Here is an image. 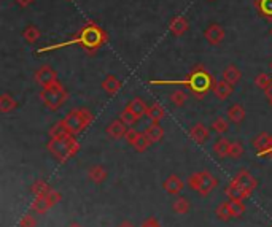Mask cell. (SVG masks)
Segmentation results:
<instances>
[{
    "instance_id": "cell-36",
    "label": "cell",
    "mask_w": 272,
    "mask_h": 227,
    "mask_svg": "<svg viewBox=\"0 0 272 227\" xmlns=\"http://www.w3.org/2000/svg\"><path fill=\"white\" fill-rule=\"evenodd\" d=\"M245 153V148L242 143H239V142H234L231 143V149H230V157L233 159H239V157H242Z\"/></svg>"
},
{
    "instance_id": "cell-18",
    "label": "cell",
    "mask_w": 272,
    "mask_h": 227,
    "mask_svg": "<svg viewBox=\"0 0 272 227\" xmlns=\"http://www.w3.org/2000/svg\"><path fill=\"white\" fill-rule=\"evenodd\" d=\"M164 116H166V111H164V108H162L159 103H153V105L148 106L147 118L151 123H159V121L164 120Z\"/></svg>"
},
{
    "instance_id": "cell-15",
    "label": "cell",
    "mask_w": 272,
    "mask_h": 227,
    "mask_svg": "<svg viewBox=\"0 0 272 227\" xmlns=\"http://www.w3.org/2000/svg\"><path fill=\"white\" fill-rule=\"evenodd\" d=\"M126 110H129V111H132L139 120L142 116H147V110H148V106H147V103H145V100H142V99H139V97H135V99H132L130 100L127 105H126Z\"/></svg>"
},
{
    "instance_id": "cell-35",
    "label": "cell",
    "mask_w": 272,
    "mask_h": 227,
    "mask_svg": "<svg viewBox=\"0 0 272 227\" xmlns=\"http://www.w3.org/2000/svg\"><path fill=\"white\" fill-rule=\"evenodd\" d=\"M150 140H148V137L145 135V134H140L139 135V138L135 140V143L132 145L134 148H135V151H139V153H144V151H147L148 149V146H150Z\"/></svg>"
},
{
    "instance_id": "cell-17",
    "label": "cell",
    "mask_w": 272,
    "mask_h": 227,
    "mask_svg": "<svg viewBox=\"0 0 272 227\" xmlns=\"http://www.w3.org/2000/svg\"><path fill=\"white\" fill-rule=\"evenodd\" d=\"M148 140L151 143H156L159 142V140L162 138V135H164V131H162V127L159 126V123H151L147 129H145V132H144Z\"/></svg>"
},
{
    "instance_id": "cell-9",
    "label": "cell",
    "mask_w": 272,
    "mask_h": 227,
    "mask_svg": "<svg viewBox=\"0 0 272 227\" xmlns=\"http://www.w3.org/2000/svg\"><path fill=\"white\" fill-rule=\"evenodd\" d=\"M204 37L210 45H220L224 38V30L220 24H210L204 32Z\"/></svg>"
},
{
    "instance_id": "cell-37",
    "label": "cell",
    "mask_w": 272,
    "mask_h": 227,
    "mask_svg": "<svg viewBox=\"0 0 272 227\" xmlns=\"http://www.w3.org/2000/svg\"><path fill=\"white\" fill-rule=\"evenodd\" d=\"M119 120H121L127 127H130V126H134L135 123H137V120L139 118L132 113V111H129V110H124L121 115H119Z\"/></svg>"
},
{
    "instance_id": "cell-29",
    "label": "cell",
    "mask_w": 272,
    "mask_h": 227,
    "mask_svg": "<svg viewBox=\"0 0 272 227\" xmlns=\"http://www.w3.org/2000/svg\"><path fill=\"white\" fill-rule=\"evenodd\" d=\"M226 196L230 199H233V200H244L247 197V194L241 188H237L236 185H233V183H231V185L226 188Z\"/></svg>"
},
{
    "instance_id": "cell-5",
    "label": "cell",
    "mask_w": 272,
    "mask_h": 227,
    "mask_svg": "<svg viewBox=\"0 0 272 227\" xmlns=\"http://www.w3.org/2000/svg\"><path fill=\"white\" fill-rule=\"evenodd\" d=\"M190 84V88L193 89L194 94H198V95H204V94H207V91L210 89V86H212V78H210V75L202 70V69H198L196 72H193L190 75V80L187 81Z\"/></svg>"
},
{
    "instance_id": "cell-30",
    "label": "cell",
    "mask_w": 272,
    "mask_h": 227,
    "mask_svg": "<svg viewBox=\"0 0 272 227\" xmlns=\"http://www.w3.org/2000/svg\"><path fill=\"white\" fill-rule=\"evenodd\" d=\"M169 99H170V102L175 106H183L185 103H187V100H188V95H187V92L182 91V89H175L170 94Z\"/></svg>"
},
{
    "instance_id": "cell-42",
    "label": "cell",
    "mask_w": 272,
    "mask_h": 227,
    "mask_svg": "<svg viewBox=\"0 0 272 227\" xmlns=\"http://www.w3.org/2000/svg\"><path fill=\"white\" fill-rule=\"evenodd\" d=\"M139 135H140V132H137L135 129H127V132H126V135H124V140H126L129 145H134L135 140L139 138Z\"/></svg>"
},
{
    "instance_id": "cell-20",
    "label": "cell",
    "mask_w": 272,
    "mask_h": 227,
    "mask_svg": "<svg viewBox=\"0 0 272 227\" xmlns=\"http://www.w3.org/2000/svg\"><path fill=\"white\" fill-rule=\"evenodd\" d=\"M230 149H231V143L228 138H218L213 145V153L218 157H226L230 156Z\"/></svg>"
},
{
    "instance_id": "cell-22",
    "label": "cell",
    "mask_w": 272,
    "mask_h": 227,
    "mask_svg": "<svg viewBox=\"0 0 272 227\" xmlns=\"http://www.w3.org/2000/svg\"><path fill=\"white\" fill-rule=\"evenodd\" d=\"M241 77H242V73H241V70H239L236 66H228V67L223 70V80L228 81V83H231V84L239 83Z\"/></svg>"
},
{
    "instance_id": "cell-19",
    "label": "cell",
    "mask_w": 272,
    "mask_h": 227,
    "mask_svg": "<svg viewBox=\"0 0 272 227\" xmlns=\"http://www.w3.org/2000/svg\"><path fill=\"white\" fill-rule=\"evenodd\" d=\"M119 88H121V81H119L115 75H108V77L102 81V89L110 95L116 94L119 91Z\"/></svg>"
},
{
    "instance_id": "cell-44",
    "label": "cell",
    "mask_w": 272,
    "mask_h": 227,
    "mask_svg": "<svg viewBox=\"0 0 272 227\" xmlns=\"http://www.w3.org/2000/svg\"><path fill=\"white\" fill-rule=\"evenodd\" d=\"M15 2H16L19 7H29L30 4H34L35 0H15Z\"/></svg>"
},
{
    "instance_id": "cell-8",
    "label": "cell",
    "mask_w": 272,
    "mask_h": 227,
    "mask_svg": "<svg viewBox=\"0 0 272 227\" xmlns=\"http://www.w3.org/2000/svg\"><path fill=\"white\" fill-rule=\"evenodd\" d=\"M35 81L41 86V88H48V86L59 83L56 70L51 69L50 66H43L35 72Z\"/></svg>"
},
{
    "instance_id": "cell-40",
    "label": "cell",
    "mask_w": 272,
    "mask_h": 227,
    "mask_svg": "<svg viewBox=\"0 0 272 227\" xmlns=\"http://www.w3.org/2000/svg\"><path fill=\"white\" fill-rule=\"evenodd\" d=\"M45 197H47V200H48V203L51 205V207H54V205L61 202V194L58 191H54V189H51Z\"/></svg>"
},
{
    "instance_id": "cell-28",
    "label": "cell",
    "mask_w": 272,
    "mask_h": 227,
    "mask_svg": "<svg viewBox=\"0 0 272 227\" xmlns=\"http://www.w3.org/2000/svg\"><path fill=\"white\" fill-rule=\"evenodd\" d=\"M30 191L35 194V197H41V196H47V194L51 191V188L47 185V181L43 180H37L34 185H32Z\"/></svg>"
},
{
    "instance_id": "cell-23",
    "label": "cell",
    "mask_w": 272,
    "mask_h": 227,
    "mask_svg": "<svg viewBox=\"0 0 272 227\" xmlns=\"http://www.w3.org/2000/svg\"><path fill=\"white\" fill-rule=\"evenodd\" d=\"M270 134H267V132H261L259 135H256L255 138H253V148L255 149H258L259 153H264L266 151V148H267V145H269V142H270Z\"/></svg>"
},
{
    "instance_id": "cell-48",
    "label": "cell",
    "mask_w": 272,
    "mask_h": 227,
    "mask_svg": "<svg viewBox=\"0 0 272 227\" xmlns=\"http://www.w3.org/2000/svg\"><path fill=\"white\" fill-rule=\"evenodd\" d=\"M70 227H80V225H77V224H73V225H70Z\"/></svg>"
},
{
    "instance_id": "cell-39",
    "label": "cell",
    "mask_w": 272,
    "mask_h": 227,
    "mask_svg": "<svg viewBox=\"0 0 272 227\" xmlns=\"http://www.w3.org/2000/svg\"><path fill=\"white\" fill-rule=\"evenodd\" d=\"M259 10L264 16L272 18V0H259Z\"/></svg>"
},
{
    "instance_id": "cell-12",
    "label": "cell",
    "mask_w": 272,
    "mask_h": 227,
    "mask_svg": "<svg viewBox=\"0 0 272 227\" xmlns=\"http://www.w3.org/2000/svg\"><path fill=\"white\" fill-rule=\"evenodd\" d=\"M162 188H164L166 192L169 194H173V196H178V194L183 191L185 188V183L182 181L180 177L177 175H170L166 181H164V185H162Z\"/></svg>"
},
{
    "instance_id": "cell-4",
    "label": "cell",
    "mask_w": 272,
    "mask_h": 227,
    "mask_svg": "<svg viewBox=\"0 0 272 227\" xmlns=\"http://www.w3.org/2000/svg\"><path fill=\"white\" fill-rule=\"evenodd\" d=\"M188 186L198 191L201 196H209L218 186V180L210 172H196L188 177Z\"/></svg>"
},
{
    "instance_id": "cell-38",
    "label": "cell",
    "mask_w": 272,
    "mask_h": 227,
    "mask_svg": "<svg viewBox=\"0 0 272 227\" xmlns=\"http://www.w3.org/2000/svg\"><path fill=\"white\" fill-rule=\"evenodd\" d=\"M270 83H272V78L266 73H259L256 77V80H255V86H256V88H259V89H266Z\"/></svg>"
},
{
    "instance_id": "cell-43",
    "label": "cell",
    "mask_w": 272,
    "mask_h": 227,
    "mask_svg": "<svg viewBox=\"0 0 272 227\" xmlns=\"http://www.w3.org/2000/svg\"><path fill=\"white\" fill-rule=\"evenodd\" d=\"M140 227H161V224L156 218H148V219L144 221V224Z\"/></svg>"
},
{
    "instance_id": "cell-33",
    "label": "cell",
    "mask_w": 272,
    "mask_h": 227,
    "mask_svg": "<svg viewBox=\"0 0 272 227\" xmlns=\"http://www.w3.org/2000/svg\"><path fill=\"white\" fill-rule=\"evenodd\" d=\"M215 214H216V218H218L220 221H230L233 218V214H231V210H230V205L226 203H221L218 208L215 210Z\"/></svg>"
},
{
    "instance_id": "cell-47",
    "label": "cell",
    "mask_w": 272,
    "mask_h": 227,
    "mask_svg": "<svg viewBox=\"0 0 272 227\" xmlns=\"http://www.w3.org/2000/svg\"><path fill=\"white\" fill-rule=\"evenodd\" d=\"M118 227H134V224H132V222H129V221H123Z\"/></svg>"
},
{
    "instance_id": "cell-26",
    "label": "cell",
    "mask_w": 272,
    "mask_h": 227,
    "mask_svg": "<svg viewBox=\"0 0 272 227\" xmlns=\"http://www.w3.org/2000/svg\"><path fill=\"white\" fill-rule=\"evenodd\" d=\"M50 208H51V205L48 203V200H47V197H45V196H41V197H35L34 203H32V210H34L35 213H38V214L47 213Z\"/></svg>"
},
{
    "instance_id": "cell-14",
    "label": "cell",
    "mask_w": 272,
    "mask_h": 227,
    "mask_svg": "<svg viewBox=\"0 0 272 227\" xmlns=\"http://www.w3.org/2000/svg\"><path fill=\"white\" fill-rule=\"evenodd\" d=\"M169 29L175 37H180L188 30V21L183 16H173L169 23Z\"/></svg>"
},
{
    "instance_id": "cell-11",
    "label": "cell",
    "mask_w": 272,
    "mask_h": 227,
    "mask_svg": "<svg viewBox=\"0 0 272 227\" xmlns=\"http://www.w3.org/2000/svg\"><path fill=\"white\" fill-rule=\"evenodd\" d=\"M126 132H127V126L121 120H115L107 126V135L110 138H115V140L124 138Z\"/></svg>"
},
{
    "instance_id": "cell-6",
    "label": "cell",
    "mask_w": 272,
    "mask_h": 227,
    "mask_svg": "<svg viewBox=\"0 0 272 227\" xmlns=\"http://www.w3.org/2000/svg\"><path fill=\"white\" fill-rule=\"evenodd\" d=\"M104 40V32L101 29H97L96 26H88L80 32L78 38L75 41L81 43L84 48H97L102 45Z\"/></svg>"
},
{
    "instance_id": "cell-41",
    "label": "cell",
    "mask_w": 272,
    "mask_h": 227,
    "mask_svg": "<svg viewBox=\"0 0 272 227\" xmlns=\"http://www.w3.org/2000/svg\"><path fill=\"white\" fill-rule=\"evenodd\" d=\"M35 224H37L35 218H34V216H30V214L23 216L21 221H19V227H35Z\"/></svg>"
},
{
    "instance_id": "cell-52",
    "label": "cell",
    "mask_w": 272,
    "mask_h": 227,
    "mask_svg": "<svg viewBox=\"0 0 272 227\" xmlns=\"http://www.w3.org/2000/svg\"><path fill=\"white\" fill-rule=\"evenodd\" d=\"M270 227H272V225H270Z\"/></svg>"
},
{
    "instance_id": "cell-21",
    "label": "cell",
    "mask_w": 272,
    "mask_h": 227,
    "mask_svg": "<svg viewBox=\"0 0 272 227\" xmlns=\"http://www.w3.org/2000/svg\"><path fill=\"white\" fill-rule=\"evenodd\" d=\"M88 177L93 183H102L107 180L108 174H107V170L102 167V165H93L89 170H88Z\"/></svg>"
},
{
    "instance_id": "cell-46",
    "label": "cell",
    "mask_w": 272,
    "mask_h": 227,
    "mask_svg": "<svg viewBox=\"0 0 272 227\" xmlns=\"http://www.w3.org/2000/svg\"><path fill=\"white\" fill-rule=\"evenodd\" d=\"M264 153H266L267 156H270V157H272V137H270V142H269V145H267V148H266Z\"/></svg>"
},
{
    "instance_id": "cell-25",
    "label": "cell",
    "mask_w": 272,
    "mask_h": 227,
    "mask_svg": "<svg viewBox=\"0 0 272 227\" xmlns=\"http://www.w3.org/2000/svg\"><path fill=\"white\" fill-rule=\"evenodd\" d=\"M190 202L188 199H185V197H178L175 202L172 203V210L173 213H177V214H187L190 211Z\"/></svg>"
},
{
    "instance_id": "cell-45",
    "label": "cell",
    "mask_w": 272,
    "mask_h": 227,
    "mask_svg": "<svg viewBox=\"0 0 272 227\" xmlns=\"http://www.w3.org/2000/svg\"><path fill=\"white\" fill-rule=\"evenodd\" d=\"M264 94H266V97H267V100L272 103V83L267 86V88L264 89Z\"/></svg>"
},
{
    "instance_id": "cell-27",
    "label": "cell",
    "mask_w": 272,
    "mask_h": 227,
    "mask_svg": "<svg viewBox=\"0 0 272 227\" xmlns=\"http://www.w3.org/2000/svg\"><path fill=\"white\" fill-rule=\"evenodd\" d=\"M228 205H230V210H231V214L233 218H241V216L245 213V203L244 200H230L228 202Z\"/></svg>"
},
{
    "instance_id": "cell-1",
    "label": "cell",
    "mask_w": 272,
    "mask_h": 227,
    "mask_svg": "<svg viewBox=\"0 0 272 227\" xmlns=\"http://www.w3.org/2000/svg\"><path fill=\"white\" fill-rule=\"evenodd\" d=\"M48 151L51 153L53 157H56L59 162H65L67 159L73 157L78 153L80 145L75 140V135H65V137H59V138H51L48 143Z\"/></svg>"
},
{
    "instance_id": "cell-7",
    "label": "cell",
    "mask_w": 272,
    "mask_h": 227,
    "mask_svg": "<svg viewBox=\"0 0 272 227\" xmlns=\"http://www.w3.org/2000/svg\"><path fill=\"white\" fill-rule=\"evenodd\" d=\"M233 185H236L237 188H241L245 194H247V197L252 194L255 189H256V186H258V181H256V178L250 174V172H247V170H242V172H239V174L234 177V180L231 181Z\"/></svg>"
},
{
    "instance_id": "cell-34",
    "label": "cell",
    "mask_w": 272,
    "mask_h": 227,
    "mask_svg": "<svg viewBox=\"0 0 272 227\" xmlns=\"http://www.w3.org/2000/svg\"><path fill=\"white\" fill-rule=\"evenodd\" d=\"M228 129H230V124H228V121L224 120V118H216V120L212 123V131L216 132V134H226Z\"/></svg>"
},
{
    "instance_id": "cell-16",
    "label": "cell",
    "mask_w": 272,
    "mask_h": 227,
    "mask_svg": "<svg viewBox=\"0 0 272 227\" xmlns=\"http://www.w3.org/2000/svg\"><path fill=\"white\" fill-rule=\"evenodd\" d=\"M228 118H230V121H233L234 124H241L244 120H245V110L242 105L239 103H234L228 108Z\"/></svg>"
},
{
    "instance_id": "cell-49",
    "label": "cell",
    "mask_w": 272,
    "mask_h": 227,
    "mask_svg": "<svg viewBox=\"0 0 272 227\" xmlns=\"http://www.w3.org/2000/svg\"><path fill=\"white\" fill-rule=\"evenodd\" d=\"M270 37H272V29H270Z\"/></svg>"
},
{
    "instance_id": "cell-2",
    "label": "cell",
    "mask_w": 272,
    "mask_h": 227,
    "mask_svg": "<svg viewBox=\"0 0 272 227\" xmlns=\"http://www.w3.org/2000/svg\"><path fill=\"white\" fill-rule=\"evenodd\" d=\"M62 121L65 127H67L69 134L78 135L93 123V115L89 110H86V108H80V110H72L70 113H67V116H65Z\"/></svg>"
},
{
    "instance_id": "cell-3",
    "label": "cell",
    "mask_w": 272,
    "mask_h": 227,
    "mask_svg": "<svg viewBox=\"0 0 272 227\" xmlns=\"http://www.w3.org/2000/svg\"><path fill=\"white\" fill-rule=\"evenodd\" d=\"M67 97L69 94L61 83L48 86V88H43L40 91V99L50 110H58V108H61L65 103V100H67Z\"/></svg>"
},
{
    "instance_id": "cell-51",
    "label": "cell",
    "mask_w": 272,
    "mask_h": 227,
    "mask_svg": "<svg viewBox=\"0 0 272 227\" xmlns=\"http://www.w3.org/2000/svg\"><path fill=\"white\" fill-rule=\"evenodd\" d=\"M210 2H213V0H210Z\"/></svg>"
},
{
    "instance_id": "cell-32",
    "label": "cell",
    "mask_w": 272,
    "mask_h": 227,
    "mask_svg": "<svg viewBox=\"0 0 272 227\" xmlns=\"http://www.w3.org/2000/svg\"><path fill=\"white\" fill-rule=\"evenodd\" d=\"M23 38L27 41V43H35L38 38H40V30L35 27V26H29L24 29L23 32Z\"/></svg>"
},
{
    "instance_id": "cell-10",
    "label": "cell",
    "mask_w": 272,
    "mask_h": 227,
    "mask_svg": "<svg viewBox=\"0 0 272 227\" xmlns=\"http://www.w3.org/2000/svg\"><path fill=\"white\" fill-rule=\"evenodd\" d=\"M190 137L194 140L196 143H205L207 140L210 138V131H209V127L207 126H204L201 123L198 124H194L191 129H190Z\"/></svg>"
},
{
    "instance_id": "cell-13",
    "label": "cell",
    "mask_w": 272,
    "mask_h": 227,
    "mask_svg": "<svg viewBox=\"0 0 272 227\" xmlns=\"http://www.w3.org/2000/svg\"><path fill=\"white\" fill-rule=\"evenodd\" d=\"M233 92H234L233 84L228 83V81H224V80H221V81H218L216 84H213V94L218 97L220 100L230 99V95H233Z\"/></svg>"
},
{
    "instance_id": "cell-24",
    "label": "cell",
    "mask_w": 272,
    "mask_h": 227,
    "mask_svg": "<svg viewBox=\"0 0 272 227\" xmlns=\"http://www.w3.org/2000/svg\"><path fill=\"white\" fill-rule=\"evenodd\" d=\"M16 108V100L12 95L8 94H2L0 95V111L2 113H10Z\"/></svg>"
},
{
    "instance_id": "cell-31",
    "label": "cell",
    "mask_w": 272,
    "mask_h": 227,
    "mask_svg": "<svg viewBox=\"0 0 272 227\" xmlns=\"http://www.w3.org/2000/svg\"><path fill=\"white\" fill-rule=\"evenodd\" d=\"M65 135H69V131H67V127H65L64 121H59L54 124L51 129H50V137L51 138H59V137H65ZM72 135V134H70Z\"/></svg>"
},
{
    "instance_id": "cell-50",
    "label": "cell",
    "mask_w": 272,
    "mask_h": 227,
    "mask_svg": "<svg viewBox=\"0 0 272 227\" xmlns=\"http://www.w3.org/2000/svg\"><path fill=\"white\" fill-rule=\"evenodd\" d=\"M270 69H272V62H270Z\"/></svg>"
}]
</instances>
